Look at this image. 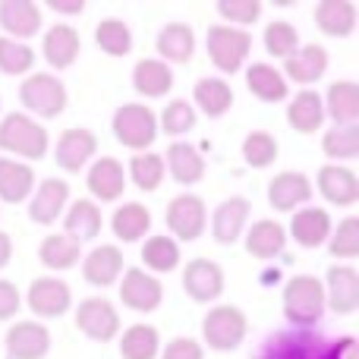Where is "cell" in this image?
I'll use <instances>...</instances> for the list:
<instances>
[{
    "instance_id": "obj_1",
    "label": "cell",
    "mask_w": 359,
    "mask_h": 359,
    "mask_svg": "<svg viewBox=\"0 0 359 359\" xmlns=\"http://www.w3.org/2000/svg\"><path fill=\"white\" fill-rule=\"evenodd\" d=\"M255 359H356V341L341 337L328 344L306 331H293V334H274L262 347V353H255Z\"/></svg>"
},
{
    "instance_id": "obj_2",
    "label": "cell",
    "mask_w": 359,
    "mask_h": 359,
    "mask_svg": "<svg viewBox=\"0 0 359 359\" xmlns=\"http://www.w3.org/2000/svg\"><path fill=\"white\" fill-rule=\"evenodd\" d=\"M284 316L297 328H312L325 316V287L312 274H293L280 290Z\"/></svg>"
},
{
    "instance_id": "obj_3",
    "label": "cell",
    "mask_w": 359,
    "mask_h": 359,
    "mask_svg": "<svg viewBox=\"0 0 359 359\" xmlns=\"http://www.w3.org/2000/svg\"><path fill=\"white\" fill-rule=\"evenodd\" d=\"M50 136L38 120L25 117V114H6L0 120V149L10 151L16 158L25 161H38V158L48 155Z\"/></svg>"
},
{
    "instance_id": "obj_4",
    "label": "cell",
    "mask_w": 359,
    "mask_h": 359,
    "mask_svg": "<svg viewBox=\"0 0 359 359\" xmlns=\"http://www.w3.org/2000/svg\"><path fill=\"white\" fill-rule=\"evenodd\" d=\"M205 48H208V57L221 73H236L243 69L249 50H252V35L246 29H233V25H211L208 35H205Z\"/></svg>"
},
{
    "instance_id": "obj_5",
    "label": "cell",
    "mask_w": 359,
    "mask_h": 359,
    "mask_svg": "<svg viewBox=\"0 0 359 359\" xmlns=\"http://www.w3.org/2000/svg\"><path fill=\"white\" fill-rule=\"evenodd\" d=\"M111 126L120 145L130 151H149L158 136V114L149 104H120Z\"/></svg>"
},
{
    "instance_id": "obj_6",
    "label": "cell",
    "mask_w": 359,
    "mask_h": 359,
    "mask_svg": "<svg viewBox=\"0 0 359 359\" xmlns=\"http://www.w3.org/2000/svg\"><path fill=\"white\" fill-rule=\"evenodd\" d=\"M19 101L35 117H60L67 111V86L54 73H32L19 86Z\"/></svg>"
},
{
    "instance_id": "obj_7",
    "label": "cell",
    "mask_w": 359,
    "mask_h": 359,
    "mask_svg": "<svg viewBox=\"0 0 359 359\" xmlns=\"http://www.w3.org/2000/svg\"><path fill=\"white\" fill-rule=\"evenodd\" d=\"M246 331L249 322L243 316V309H236V306H215L202 318V341L217 353L236 350L243 344V337H246Z\"/></svg>"
},
{
    "instance_id": "obj_8",
    "label": "cell",
    "mask_w": 359,
    "mask_h": 359,
    "mask_svg": "<svg viewBox=\"0 0 359 359\" xmlns=\"http://www.w3.org/2000/svg\"><path fill=\"white\" fill-rule=\"evenodd\" d=\"M164 221H168L170 236H174V240L192 243V240H198V236L205 233V227H208V208H205V202L198 196L183 192V196L170 198Z\"/></svg>"
},
{
    "instance_id": "obj_9",
    "label": "cell",
    "mask_w": 359,
    "mask_h": 359,
    "mask_svg": "<svg viewBox=\"0 0 359 359\" xmlns=\"http://www.w3.org/2000/svg\"><path fill=\"white\" fill-rule=\"evenodd\" d=\"M76 328L98 344H107L120 334V312L104 297H88L76 306Z\"/></svg>"
},
{
    "instance_id": "obj_10",
    "label": "cell",
    "mask_w": 359,
    "mask_h": 359,
    "mask_svg": "<svg viewBox=\"0 0 359 359\" xmlns=\"http://www.w3.org/2000/svg\"><path fill=\"white\" fill-rule=\"evenodd\" d=\"M164 299V287L155 274L142 268H126L120 274V303L133 312H155Z\"/></svg>"
},
{
    "instance_id": "obj_11",
    "label": "cell",
    "mask_w": 359,
    "mask_h": 359,
    "mask_svg": "<svg viewBox=\"0 0 359 359\" xmlns=\"http://www.w3.org/2000/svg\"><path fill=\"white\" fill-rule=\"evenodd\" d=\"M325 287V309L337 312V316H353L359 309V274L350 265L328 268L322 280Z\"/></svg>"
},
{
    "instance_id": "obj_12",
    "label": "cell",
    "mask_w": 359,
    "mask_h": 359,
    "mask_svg": "<svg viewBox=\"0 0 359 359\" xmlns=\"http://www.w3.org/2000/svg\"><path fill=\"white\" fill-rule=\"evenodd\" d=\"M25 303H29L32 316L38 318H60L73 306V293H69L67 280L60 278H35L25 293Z\"/></svg>"
},
{
    "instance_id": "obj_13",
    "label": "cell",
    "mask_w": 359,
    "mask_h": 359,
    "mask_svg": "<svg viewBox=\"0 0 359 359\" xmlns=\"http://www.w3.org/2000/svg\"><path fill=\"white\" fill-rule=\"evenodd\" d=\"M95 151H98L95 133L82 130V126H69V130H63L57 136L54 158H57V168H63L67 174H82V168L95 158Z\"/></svg>"
},
{
    "instance_id": "obj_14",
    "label": "cell",
    "mask_w": 359,
    "mask_h": 359,
    "mask_svg": "<svg viewBox=\"0 0 359 359\" xmlns=\"http://www.w3.org/2000/svg\"><path fill=\"white\" fill-rule=\"evenodd\" d=\"M183 290L189 293L192 303H215L224 293V271L211 259H192L183 268Z\"/></svg>"
},
{
    "instance_id": "obj_15",
    "label": "cell",
    "mask_w": 359,
    "mask_h": 359,
    "mask_svg": "<svg viewBox=\"0 0 359 359\" xmlns=\"http://www.w3.org/2000/svg\"><path fill=\"white\" fill-rule=\"evenodd\" d=\"M312 198V183L299 170H280L268 183V202L274 211H299Z\"/></svg>"
},
{
    "instance_id": "obj_16",
    "label": "cell",
    "mask_w": 359,
    "mask_h": 359,
    "mask_svg": "<svg viewBox=\"0 0 359 359\" xmlns=\"http://www.w3.org/2000/svg\"><path fill=\"white\" fill-rule=\"evenodd\" d=\"M4 344L10 359H44L50 353V331L41 322H16Z\"/></svg>"
},
{
    "instance_id": "obj_17",
    "label": "cell",
    "mask_w": 359,
    "mask_h": 359,
    "mask_svg": "<svg viewBox=\"0 0 359 359\" xmlns=\"http://www.w3.org/2000/svg\"><path fill=\"white\" fill-rule=\"evenodd\" d=\"M67 202H69V186L67 180H57V177H48L38 183L35 196L29 202V217L41 227L48 224H57V217H63L67 211Z\"/></svg>"
},
{
    "instance_id": "obj_18",
    "label": "cell",
    "mask_w": 359,
    "mask_h": 359,
    "mask_svg": "<svg viewBox=\"0 0 359 359\" xmlns=\"http://www.w3.org/2000/svg\"><path fill=\"white\" fill-rule=\"evenodd\" d=\"M249 215H252V205H249V198H243V196H233V198L217 205L215 215H211V236H215V243L230 246V243L240 240L246 224H249Z\"/></svg>"
},
{
    "instance_id": "obj_19",
    "label": "cell",
    "mask_w": 359,
    "mask_h": 359,
    "mask_svg": "<svg viewBox=\"0 0 359 359\" xmlns=\"http://www.w3.org/2000/svg\"><path fill=\"white\" fill-rule=\"evenodd\" d=\"M316 186L325 196V202L334 208H350L359 202V180L353 170L341 168V164H325L316 177Z\"/></svg>"
},
{
    "instance_id": "obj_20",
    "label": "cell",
    "mask_w": 359,
    "mask_h": 359,
    "mask_svg": "<svg viewBox=\"0 0 359 359\" xmlns=\"http://www.w3.org/2000/svg\"><path fill=\"white\" fill-rule=\"evenodd\" d=\"M123 271H126L123 252H120V246H111V243H107V246H95L92 252L86 255V262H82V278L92 287L117 284Z\"/></svg>"
},
{
    "instance_id": "obj_21",
    "label": "cell",
    "mask_w": 359,
    "mask_h": 359,
    "mask_svg": "<svg viewBox=\"0 0 359 359\" xmlns=\"http://www.w3.org/2000/svg\"><path fill=\"white\" fill-rule=\"evenodd\" d=\"M88 192H92L98 202H117L123 196V186H126V170L117 158H98V161L88 168ZM92 198V202H95Z\"/></svg>"
},
{
    "instance_id": "obj_22",
    "label": "cell",
    "mask_w": 359,
    "mask_h": 359,
    "mask_svg": "<svg viewBox=\"0 0 359 359\" xmlns=\"http://www.w3.org/2000/svg\"><path fill=\"white\" fill-rule=\"evenodd\" d=\"M41 6L32 0H4L0 4V29L13 38H32L41 32ZM4 35V38H6Z\"/></svg>"
},
{
    "instance_id": "obj_23",
    "label": "cell",
    "mask_w": 359,
    "mask_h": 359,
    "mask_svg": "<svg viewBox=\"0 0 359 359\" xmlns=\"http://www.w3.org/2000/svg\"><path fill=\"white\" fill-rule=\"evenodd\" d=\"M41 54L54 69L73 67L76 57H79V32H76L73 25H67V22L50 25V29L44 32Z\"/></svg>"
},
{
    "instance_id": "obj_24",
    "label": "cell",
    "mask_w": 359,
    "mask_h": 359,
    "mask_svg": "<svg viewBox=\"0 0 359 359\" xmlns=\"http://www.w3.org/2000/svg\"><path fill=\"white\" fill-rule=\"evenodd\" d=\"M328 69V50L322 44H299L297 54L284 60V73L290 82H299V86H312L318 82Z\"/></svg>"
},
{
    "instance_id": "obj_25",
    "label": "cell",
    "mask_w": 359,
    "mask_h": 359,
    "mask_svg": "<svg viewBox=\"0 0 359 359\" xmlns=\"http://www.w3.org/2000/svg\"><path fill=\"white\" fill-rule=\"evenodd\" d=\"M101 227H104V217H101L98 202H92V198H76L63 215V233L73 236L76 243L95 240L101 233Z\"/></svg>"
},
{
    "instance_id": "obj_26",
    "label": "cell",
    "mask_w": 359,
    "mask_h": 359,
    "mask_svg": "<svg viewBox=\"0 0 359 359\" xmlns=\"http://www.w3.org/2000/svg\"><path fill=\"white\" fill-rule=\"evenodd\" d=\"M316 25L328 38H350L356 29V4L350 0H322L316 4Z\"/></svg>"
},
{
    "instance_id": "obj_27",
    "label": "cell",
    "mask_w": 359,
    "mask_h": 359,
    "mask_svg": "<svg viewBox=\"0 0 359 359\" xmlns=\"http://www.w3.org/2000/svg\"><path fill=\"white\" fill-rule=\"evenodd\" d=\"M290 236L303 249H316L322 243H328L331 236V215L325 208H299L290 217Z\"/></svg>"
},
{
    "instance_id": "obj_28",
    "label": "cell",
    "mask_w": 359,
    "mask_h": 359,
    "mask_svg": "<svg viewBox=\"0 0 359 359\" xmlns=\"http://www.w3.org/2000/svg\"><path fill=\"white\" fill-rule=\"evenodd\" d=\"M325 117L334 120V126H356L359 120V86L350 79H341L328 88V95L322 98Z\"/></svg>"
},
{
    "instance_id": "obj_29",
    "label": "cell",
    "mask_w": 359,
    "mask_h": 359,
    "mask_svg": "<svg viewBox=\"0 0 359 359\" xmlns=\"http://www.w3.org/2000/svg\"><path fill=\"white\" fill-rule=\"evenodd\" d=\"M287 246V230L278 221L265 217V221H255L246 233V252L259 262H271L284 252Z\"/></svg>"
},
{
    "instance_id": "obj_30",
    "label": "cell",
    "mask_w": 359,
    "mask_h": 359,
    "mask_svg": "<svg viewBox=\"0 0 359 359\" xmlns=\"http://www.w3.org/2000/svg\"><path fill=\"white\" fill-rule=\"evenodd\" d=\"M133 86L142 98H164L174 88V69L158 57H145L133 69Z\"/></svg>"
},
{
    "instance_id": "obj_31",
    "label": "cell",
    "mask_w": 359,
    "mask_h": 359,
    "mask_svg": "<svg viewBox=\"0 0 359 359\" xmlns=\"http://www.w3.org/2000/svg\"><path fill=\"white\" fill-rule=\"evenodd\" d=\"M246 86L249 92L255 95L265 104H280V101L290 95V86H287L284 73L278 67H268V63H252L246 67Z\"/></svg>"
},
{
    "instance_id": "obj_32",
    "label": "cell",
    "mask_w": 359,
    "mask_h": 359,
    "mask_svg": "<svg viewBox=\"0 0 359 359\" xmlns=\"http://www.w3.org/2000/svg\"><path fill=\"white\" fill-rule=\"evenodd\" d=\"M35 189V170L22 161L0 158V198L6 205H19L32 196Z\"/></svg>"
},
{
    "instance_id": "obj_33",
    "label": "cell",
    "mask_w": 359,
    "mask_h": 359,
    "mask_svg": "<svg viewBox=\"0 0 359 359\" xmlns=\"http://www.w3.org/2000/svg\"><path fill=\"white\" fill-rule=\"evenodd\" d=\"M161 161H164V170L183 186H192L205 177V158L189 142H174Z\"/></svg>"
},
{
    "instance_id": "obj_34",
    "label": "cell",
    "mask_w": 359,
    "mask_h": 359,
    "mask_svg": "<svg viewBox=\"0 0 359 359\" xmlns=\"http://www.w3.org/2000/svg\"><path fill=\"white\" fill-rule=\"evenodd\" d=\"M287 123L297 133L309 136V133H318L325 123V104L318 92H297L287 104Z\"/></svg>"
},
{
    "instance_id": "obj_35",
    "label": "cell",
    "mask_w": 359,
    "mask_h": 359,
    "mask_svg": "<svg viewBox=\"0 0 359 359\" xmlns=\"http://www.w3.org/2000/svg\"><path fill=\"white\" fill-rule=\"evenodd\" d=\"M158 54L164 63H186L196 54V32L186 22H168L158 32Z\"/></svg>"
},
{
    "instance_id": "obj_36",
    "label": "cell",
    "mask_w": 359,
    "mask_h": 359,
    "mask_svg": "<svg viewBox=\"0 0 359 359\" xmlns=\"http://www.w3.org/2000/svg\"><path fill=\"white\" fill-rule=\"evenodd\" d=\"M111 230L120 243H136L142 236H149L151 230V211L142 202H126L114 211L111 217Z\"/></svg>"
},
{
    "instance_id": "obj_37",
    "label": "cell",
    "mask_w": 359,
    "mask_h": 359,
    "mask_svg": "<svg viewBox=\"0 0 359 359\" xmlns=\"http://www.w3.org/2000/svg\"><path fill=\"white\" fill-rule=\"evenodd\" d=\"M38 259H41L44 268L50 271H67V268H76L82 259V249L73 236L67 233H48L38 246Z\"/></svg>"
},
{
    "instance_id": "obj_38",
    "label": "cell",
    "mask_w": 359,
    "mask_h": 359,
    "mask_svg": "<svg viewBox=\"0 0 359 359\" xmlns=\"http://www.w3.org/2000/svg\"><path fill=\"white\" fill-rule=\"evenodd\" d=\"M192 98H196V107L205 114V117H224V114L233 107V88H230V82L208 76V79L196 82Z\"/></svg>"
},
{
    "instance_id": "obj_39",
    "label": "cell",
    "mask_w": 359,
    "mask_h": 359,
    "mask_svg": "<svg viewBox=\"0 0 359 359\" xmlns=\"http://www.w3.org/2000/svg\"><path fill=\"white\" fill-rule=\"evenodd\" d=\"M158 347H161L158 328H151L145 322L126 328L123 337H120V356L123 359H158Z\"/></svg>"
},
{
    "instance_id": "obj_40",
    "label": "cell",
    "mask_w": 359,
    "mask_h": 359,
    "mask_svg": "<svg viewBox=\"0 0 359 359\" xmlns=\"http://www.w3.org/2000/svg\"><path fill=\"white\" fill-rule=\"evenodd\" d=\"M142 262H145V268H151L155 274L174 271L180 265V243L174 236H164V233L149 236V240L142 243Z\"/></svg>"
},
{
    "instance_id": "obj_41",
    "label": "cell",
    "mask_w": 359,
    "mask_h": 359,
    "mask_svg": "<svg viewBox=\"0 0 359 359\" xmlns=\"http://www.w3.org/2000/svg\"><path fill=\"white\" fill-rule=\"evenodd\" d=\"M95 41L107 57H126L133 50V32L123 19H101L95 25Z\"/></svg>"
},
{
    "instance_id": "obj_42",
    "label": "cell",
    "mask_w": 359,
    "mask_h": 359,
    "mask_svg": "<svg viewBox=\"0 0 359 359\" xmlns=\"http://www.w3.org/2000/svg\"><path fill=\"white\" fill-rule=\"evenodd\" d=\"M262 41H265V50L271 57L287 60V57H293L297 54V48H299V32H297V25L287 22V19H274V22L265 25Z\"/></svg>"
},
{
    "instance_id": "obj_43",
    "label": "cell",
    "mask_w": 359,
    "mask_h": 359,
    "mask_svg": "<svg viewBox=\"0 0 359 359\" xmlns=\"http://www.w3.org/2000/svg\"><path fill=\"white\" fill-rule=\"evenodd\" d=\"M322 151L331 161H353L359 155V126H331L322 136Z\"/></svg>"
},
{
    "instance_id": "obj_44",
    "label": "cell",
    "mask_w": 359,
    "mask_h": 359,
    "mask_svg": "<svg viewBox=\"0 0 359 359\" xmlns=\"http://www.w3.org/2000/svg\"><path fill=\"white\" fill-rule=\"evenodd\" d=\"M164 174H168V170H164L161 155H155V151H139V155H133L130 177L142 192L158 189V186L164 183Z\"/></svg>"
},
{
    "instance_id": "obj_45",
    "label": "cell",
    "mask_w": 359,
    "mask_h": 359,
    "mask_svg": "<svg viewBox=\"0 0 359 359\" xmlns=\"http://www.w3.org/2000/svg\"><path fill=\"white\" fill-rule=\"evenodd\" d=\"M243 158H246L249 168H271L278 161V139L265 130L249 133L246 142H243Z\"/></svg>"
},
{
    "instance_id": "obj_46",
    "label": "cell",
    "mask_w": 359,
    "mask_h": 359,
    "mask_svg": "<svg viewBox=\"0 0 359 359\" xmlns=\"http://www.w3.org/2000/svg\"><path fill=\"white\" fill-rule=\"evenodd\" d=\"M35 67V50L22 41L0 38V73L4 76H25Z\"/></svg>"
},
{
    "instance_id": "obj_47",
    "label": "cell",
    "mask_w": 359,
    "mask_h": 359,
    "mask_svg": "<svg viewBox=\"0 0 359 359\" xmlns=\"http://www.w3.org/2000/svg\"><path fill=\"white\" fill-rule=\"evenodd\" d=\"M328 252L341 262H350L359 255V221L356 217H344L328 236Z\"/></svg>"
},
{
    "instance_id": "obj_48",
    "label": "cell",
    "mask_w": 359,
    "mask_h": 359,
    "mask_svg": "<svg viewBox=\"0 0 359 359\" xmlns=\"http://www.w3.org/2000/svg\"><path fill=\"white\" fill-rule=\"evenodd\" d=\"M196 120H198L196 107H192L189 101L177 98L161 111V130L168 133V136H186V133L196 130Z\"/></svg>"
},
{
    "instance_id": "obj_49",
    "label": "cell",
    "mask_w": 359,
    "mask_h": 359,
    "mask_svg": "<svg viewBox=\"0 0 359 359\" xmlns=\"http://www.w3.org/2000/svg\"><path fill=\"white\" fill-rule=\"evenodd\" d=\"M217 13L224 16V25H252L262 16V4L259 0H217Z\"/></svg>"
},
{
    "instance_id": "obj_50",
    "label": "cell",
    "mask_w": 359,
    "mask_h": 359,
    "mask_svg": "<svg viewBox=\"0 0 359 359\" xmlns=\"http://www.w3.org/2000/svg\"><path fill=\"white\" fill-rule=\"evenodd\" d=\"M202 356H205L202 344L192 341V337H174V341L161 350V359H202Z\"/></svg>"
},
{
    "instance_id": "obj_51",
    "label": "cell",
    "mask_w": 359,
    "mask_h": 359,
    "mask_svg": "<svg viewBox=\"0 0 359 359\" xmlns=\"http://www.w3.org/2000/svg\"><path fill=\"white\" fill-rule=\"evenodd\" d=\"M22 306V297H19V287L13 280H0V322L13 318Z\"/></svg>"
},
{
    "instance_id": "obj_52",
    "label": "cell",
    "mask_w": 359,
    "mask_h": 359,
    "mask_svg": "<svg viewBox=\"0 0 359 359\" xmlns=\"http://www.w3.org/2000/svg\"><path fill=\"white\" fill-rule=\"evenodd\" d=\"M48 6L54 13H63V16H76V13L86 10V4H82V0H50Z\"/></svg>"
},
{
    "instance_id": "obj_53",
    "label": "cell",
    "mask_w": 359,
    "mask_h": 359,
    "mask_svg": "<svg viewBox=\"0 0 359 359\" xmlns=\"http://www.w3.org/2000/svg\"><path fill=\"white\" fill-rule=\"evenodd\" d=\"M10 259H13V240H10V233L0 230V268H6Z\"/></svg>"
}]
</instances>
